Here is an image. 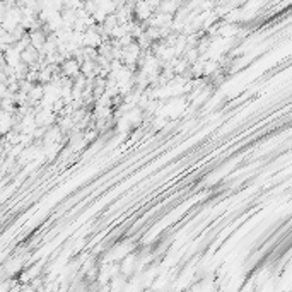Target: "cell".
<instances>
[{
	"label": "cell",
	"mask_w": 292,
	"mask_h": 292,
	"mask_svg": "<svg viewBox=\"0 0 292 292\" xmlns=\"http://www.w3.org/2000/svg\"><path fill=\"white\" fill-rule=\"evenodd\" d=\"M40 50L34 48V46L28 45L24 50H21V53H19V58H21L22 63H26L28 67H33V65H36L38 61H40Z\"/></svg>",
	"instance_id": "obj_3"
},
{
	"label": "cell",
	"mask_w": 292,
	"mask_h": 292,
	"mask_svg": "<svg viewBox=\"0 0 292 292\" xmlns=\"http://www.w3.org/2000/svg\"><path fill=\"white\" fill-rule=\"evenodd\" d=\"M80 2H87V0H80Z\"/></svg>",
	"instance_id": "obj_6"
},
{
	"label": "cell",
	"mask_w": 292,
	"mask_h": 292,
	"mask_svg": "<svg viewBox=\"0 0 292 292\" xmlns=\"http://www.w3.org/2000/svg\"><path fill=\"white\" fill-rule=\"evenodd\" d=\"M135 270H137V253H132V255L125 256L123 261L120 263V274L123 277H128V275H132Z\"/></svg>",
	"instance_id": "obj_5"
},
{
	"label": "cell",
	"mask_w": 292,
	"mask_h": 292,
	"mask_svg": "<svg viewBox=\"0 0 292 292\" xmlns=\"http://www.w3.org/2000/svg\"><path fill=\"white\" fill-rule=\"evenodd\" d=\"M60 74L63 77H70V79H74V77L80 74V63L74 58V57H68V58H65L60 63Z\"/></svg>",
	"instance_id": "obj_2"
},
{
	"label": "cell",
	"mask_w": 292,
	"mask_h": 292,
	"mask_svg": "<svg viewBox=\"0 0 292 292\" xmlns=\"http://www.w3.org/2000/svg\"><path fill=\"white\" fill-rule=\"evenodd\" d=\"M28 38H29V45L34 46V48L41 50V46L45 45L46 38H48V34L45 33L43 28H38V29H29L28 31Z\"/></svg>",
	"instance_id": "obj_4"
},
{
	"label": "cell",
	"mask_w": 292,
	"mask_h": 292,
	"mask_svg": "<svg viewBox=\"0 0 292 292\" xmlns=\"http://www.w3.org/2000/svg\"><path fill=\"white\" fill-rule=\"evenodd\" d=\"M154 12H156V10L149 5L147 0H137V2L133 3L132 14H133V19L138 21V22H145Z\"/></svg>",
	"instance_id": "obj_1"
}]
</instances>
